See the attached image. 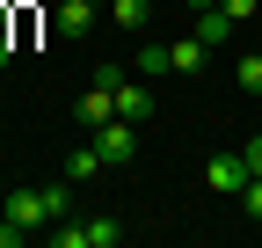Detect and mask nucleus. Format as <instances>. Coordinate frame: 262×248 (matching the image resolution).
<instances>
[{"mask_svg":"<svg viewBox=\"0 0 262 248\" xmlns=\"http://www.w3.org/2000/svg\"><path fill=\"white\" fill-rule=\"evenodd\" d=\"M153 22V0H110V29H124V37H146Z\"/></svg>","mask_w":262,"mask_h":248,"instance_id":"nucleus-9","label":"nucleus"},{"mask_svg":"<svg viewBox=\"0 0 262 248\" xmlns=\"http://www.w3.org/2000/svg\"><path fill=\"white\" fill-rule=\"evenodd\" d=\"M182 8H189V15H204V8H219V0H182Z\"/></svg>","mask_w":262,"mask_h":248,"instance_id":"nucleus-18","label":"nucleus"},{"mask_svg":"<svg viewBox=\"0 0 262 248\" xmlns=\"http://www.w3.org/2000/svg\"><path fill=\"white\" fill-rule=\"evenodd\" d=\"M117 117H131V124H146V117H153V80H139V73H124V80H117Z\"/></svg>","mask_w":262,"mask_h":248,"instance_id":"nucleus-7","label":"nucleus"},{"mask_svg":"<svg viewBox=\"0 0 262 248\" xmlns=\"http://www.w3.org/2000/svg\"><path fill=\"white\" fill-rule=\"evenodd\" d=\"M233 29H241V22L226 15V8H204V15H196V37H204L211 51H226V44H233Z\"/></svg>","mask_w":262,"mask_h":248,"instance_id":"nucleus-11","label":"nucleus"},{"mask_svg":"<svg viewBox=\"0 0 262 248\" xmlns=\"http://www.w3.org/2000/svg\"><path fill=\"white\" fill-rule=\"evenodd\" d=\"M124 219H102V212H95V219H73V212H66V219H51L44 226V241L51 248H124Z\"/></svg>","mask_w":262,"mask_h":248,"instance_id":"nucleus-2","label":"nucleus"},{"mask_svg":"<svg viewBox=\"0 0 262 248\" xmlns=\"http://www.w3.org/2000/svg\"><path fill=\"white\" fill-rule=\"evenodd\" d=\"M219 8H226V15H233V22H248V15L262 8V0H219Z\"/></svg>","mask_w":262,"mask_h":248,"instance_id":"nucleus-16","label":"nucleus"},{"mask_svg":"<svg viewBox=\"0 0 262 248\" xmlns=\"http://www.w3.org/2000/svg\"><path fill=\"white\" fill-rule=\"evenodd\" d=\"M131 73H139V80H168V73H175V58H168V44H160V37H146L139 51H131Z\"/></svg>","mask_w":262,"mask_h":248,"instance_id":"nucleus-8","label":"nucleus"},{"mask_svg":"<svg viewBox=\"0 0 262 248\" xmlns=\"http://www.w3.org/2000/svg\"><path fill=\"white\" fill-rule=\"evenodd\" d=\"M110 117H117V88L88 80V88H80V102H73V124H80V132H95V124H110Z\"/></svg>","mask_w":262,"mask_h":248,"instance_id":"nucleus-5","label":"nucleus"},{"mask_svg":"<svg viewBox=\"0 0 262 248\" xmlns=\"http://www.w3.org/2000/svg\"><path fill=\"white\" fill-rule=\"evenodd\" d=\"M22 241H29V234H22V226L8 219V212H0V248H22Z\"/></svg>","mask_w":262,"mask_h":248,"instance_id":"nucleus-15","label":"nucleus"},{"mask_svg":"<svg viewBox=\"0 0 262 248\" xmlns=\"http://www.w3.org/2000/svg\"><path fill=\"white\" fill-rule=\"evenodd\" d=\"M241 182H248V153H211L204 161V190L211 197H241Z\"/></svg>","mask_w":262,"mask_h":248,"instance_id":"nucleus-4","label":"nucleus"},{"mask_svg":"<svg viewBox=\"0 0 262 248\" xmlns=\"http://www.w3.org/2000/svg\"><path fill=\"white\" fill-rule=\"evenodd\" d=\"M233 88H241V95H262V51H241L233 58Z\"/></svg>","mask_w":262,"mask_h":248,"instance_id":"nucleus-13","label":"nucleus"},{"mask_svg":"<svg viewBox=\"0 0 262 248\" xmlns=\"http://www.w3.org/2000/svg\"><path fill=\"white\" fill-rule=\"evenodd\" d=\"M0 212H8L29 241H37L51 219H66V212H73V197H66V182H15V190L0 197Z\"/></svg>","mask_w":262,"mask_h":248,"instance_id":"nucleus-1","label":"nucleus"},{"mask_svg":"<svg viewBox=\"0 0 262 248\" xmlns=\"http://www.w3.org/2000/svg\"><path fill=\"white\" fill-rule=\"evenodd\" d=\"M204 51H211V44L196 37V29H189V37H175V44H168V58H175V73H182V80H189V73H204Z\"/></svg>","mask_w":262,"mask_h":248,"instance_id":"nucleus-12","label":"nucleus"},{"mask_svg":"<svg viewBox=\"0 0 262 248\" xmlns=\"http://www.w3.org/2000/svg\"><path fill=\"white\" fill-rule=\"evenodd\" d=\"M241 153H248V175H262V132H255V139H248Z\"/></svg>","mask_w":262,"mask_h":248,"instance_id":"nucleus-17","label":"nucleus"},{"mask_svg":"<svg viewBox=\"0 0 262 248\" xmlns=\"http://www.w3.org/2000/svg\"><path fill=\"white\" fill-rule=\"evenodd\" d=\"M58 168H66V182H95V175H102V153H95V139L80 132V146H73V153H66V161H58Z\"/></svg>","mask_w":262,"mask_h":248,"instance_id":"nucleus-10","label":"nucleus"},{"mask_svg":"<svg viewBox=\"0 0 262 248\" xmlns=\"http://www.w3.org/2000/svg\"><path fill=\"white\" fill-rule=\"evenodd\" d=\"M95 153H102V168H131V161H139V124H131V117H110V124H95Z\"/></svg>","mask_w":262,"mask_h":248,"instance_id":"nucleus-3","label":"nucleus"},{"mask_svg":"<svg viewBox=\"0 0 262 248\" xmlns=\"http://www.w3.org/2000/svg\"><path fill=\"white\" fill-rule=\"evenodd\" d=\"M51 29H58L66 44H88V37H95V0H58Z\"/></svg>","mask_w":262,"mask_h":248,"instance_id":"nucleus-6","label":"nucleus"},{"mask_svg":"<svg viewBox=\"0 0 262 248\" xmlns=\"http://www.w3.org/2000/svg\"><path fill=\"white\" fill-rule=\"evenodd\" d=\"M233 204H241V219H262V175L241 182V197H233Z\"/></svg>","mask_w":262,"mask_h":248,"instance_id":"nucleus-14","label":"nucleus"}]
</instances>
